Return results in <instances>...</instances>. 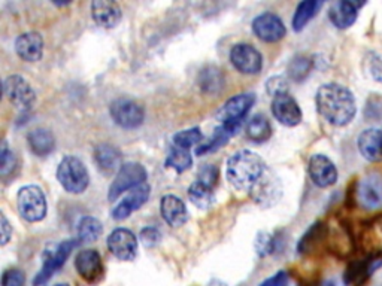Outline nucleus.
I'll return each instance as SVG.
<instances>
[{
	"mask_svg": "<svg viewBox=\"0 0 382 286\" xmlns=\"http://www.w3.org/2000/svg\"><path fill=\"white\" fill-rule=\"evenodd\" d=\"M315 102L320 115L336 127L348 125L357 112L353 93L334 82L318 88Z\"/></svg>",
	"mask_w": 382,
	"mask_h": 286,
	"instance_id": "f257e3e1",
	"label": "nucleus"
},
{
	"mask_svg": "<svg viewBox=\"0 0 382 286\" xmlns=\"http://www.w3.org/2000/svg\"><path fill=\"white\" fill-rule=\"evenodd\" d=\"M266 164L258 154L242 149L227 160L225 176L236 189L251 191L265 175Z\"/></svg>",
	"mask_w": 382,
	"mask_h": 286,
	"instance_id": "f03ea898",
	"label": "nucleus"
},
{
	"mask_svg": "<svg viewBox=\"0 0 382 286\" xmlns=\"http://www.w3.org/2000/svg\"><path fill=\"white\" fill-rule=\"evenodd\" d=\"M57 179L60 185L70 194H82L90 184V175L86 164L74 155H67L58 164Z\"/></svg>",
	"mask_w": 382,
	"mask_h": 286,
	"instance_id": "7ed1b4c3",
	"label": "nucleus"
},
{
	"mask_svg": "<svg viewBox=\"0 0 382 286\" xmlns=\"http://www.w3.org/2000/svg\"><path fill=\"white\" fill-rule=\"evenodd\" d=\"M78 240H66L58 245L50 246L45 249L44 252V264L41 271L36 274V278L33 279L34 286H42L48 280L53 278V274L65 266V262L70 257L72 250L78 245Z\"/></svg>",
	"mask_w": 382,
	"mask_h": 286,
	"instance_id": "20e7f679",
	"label": "nucleus"
},
{
	"mask_svg": "<svg viewBox=\"0 0 382 286\" xmlns=\"http://www.w3.org/2000/svg\"><path fill=\"white\" fill-rule=\"evenodd\" d=\"M17 207L26 221H42L46 214V198L44 191L36 185L22 186L17 194Z\"/></svg>",
	"mask_w": 382,
	"mask_h": 286,
	"instance_id": "39448f33",
	"label": "nucleus"
},
{
	"mask_svg": "<svg viewBox=\"0 0 382 286\" xmlns=\"http://www.w3.org/2000/svg\"><path fill=\"white\" fill-rule=\"evenodd\" d=\"M254 102H256L254 94L251 93L236 94L221 106V109L217 112V119L221 123V125L237 130L241 127L248 112L251 111Z\"/></svg>",
	"mask_w": 382,
	"mask_h": 286,
	"instance_id": "423d86ee",
	"label": "nucleus"
},
{
	"mask_svg": "<svg viewBox=\"0 0 382 286\" xmlns=\"http://www.w3.org/2000/svg\"><path fill=\"white\" fill-rule=\"evenodd\" d=\"M147 170L145 167L139 163H126L117 173L114 182L111 184L110 191H107V200L115 201L119 196L124 194L126 191L133 189L147 181Z\"/></svg>",
	"mask_w": 382,
	"mask_h": 286,
	"instance_id": "0eeeda50",
	"label": "nucleus"
},
{
	"mask_svg": "<svg viewBox=\"0 0 382 286\" xmlns=\"http://www.w3.org/2000/svg\"><path fill=\"white\" fill-rule=\"evenodd\" d=\"M110 114L114 123L123 128H138L143 124L145 111L143 107L131 99H117L110 106Z\"/></svg>",
	"mask_w": 382,
	"mask_h": 286,
	"instance_id": "6e6552de",
	"label": "nucleus"
},
{
	"mask_svg": "<svg viewBox=\"0 0 382 286\" xmlns=\"http://www.w3.org/2000/svg\"><path fill=\"white\" fill-rule=\"evenodd\" d=\"M5 97L18 107L20 111H27L36 102V93L30 83L20 75H11L4 81Z\"/></svg>",
	"mask_w": 382,
	"mask_h": 286,
	"instance_id": "1a4fd4ad",
	"label": "nucleus"
},
{
	"mask_svg": "<svg viewBox=\"0 0 382 286\" xmlns=\"http://www.w3.org/2000/svg\"><path fill=\"white\" fill-rule=\"evenodd\" d=\"M355 201L366 210L382 207V176L372 173L363 177L355 186Z\"/></svg>",
	"mask_w": 382,
	"mask_h": 286,
	"instance_id": "9d476101",
	"label": "nucleus"
},
{
	"mask_svg": "<svg viewBox=\"0 0 382 286\" xmlns=\"http://www.w3.org/2000/svg\"><path fill=\"white\" fill-rule=\"evenodd\" d=\"M230 62L244 75H257L263 69V55L257 48L248 43H237L232 48Z\"/></svg>",
	"mask_w": 382,
	"mask_h": 286,
	"instance_id": "9b49d317",
	"label": "nucleus"
},
{
	"mask_svg": "<svg viewBox=\"0 0 382 286\" xmlns=\"http://www.w3.org/2000/svg\"><path fill=\"white\" fill-rule=\"evenodd\" d=\"M107 249L119 261H131L138 255V238L127 229L114 230L106 240Z\"/></svg>",
	"mask_w": 382,
	"mask_h": 286,
	"instance_id": "f8f14e48",
	"label": "nucleus"
},
{
	"mask_svg": "<svg viewBox=\"0 0 382 286\" xmlns=\"http://www.w3.org/2000/svg\"><path fill=\"white\" fill-rule=\"evenodd\" d=\"M272 114L278 123L286 127H296L302 121V109L294 100L293 95L284 93L273 97L272 100Z\"/></svg>",
	"mask_w": 382,
	"mask_h": 286,
	"instance_id": "ddd939ff",
	"label": "nucleus"
},
{
	"mask_svg": "<svg viewBox=\"0 0 382 286\" xmlns=\"http://www.w3.org/2000/svg\"><path fill=\"white\" fill-rule=\"evenodd\" d=\"M253 32L260 41L269 43L279 42L286 34L282 20L277 14H272V12H265V14H260L254 18Z\"/></svg>",
	"mask_w": 382,
	"mask_h": 286,
	"instance_id": "4468645a",
	"label": "nucleus"
},
{
	"mask_svg": "<svg viewBox=\"0 0 382 286\" xmlns=\"http://www.w3.org/2000/svg\"><path fill=\"white\" fill-rule=\"evenodd\" d=\"M75 267L79 276L88 283H98L103 278V262L99 255L93 249H84L78 252L75 258Z\"/></svg>",
	"mask_w": 382,
	"mask_h": 286,
	"instance_id": "2eb2a0df",
	"label": "nucleus"
},
{
	"mask_svg": "<svg viewBox=\"0 0 382 286\" xmlns=\"http://www.w3.org/2000/svg\"><path fill=\"white\" fill-rule=\"evenodd\" d=\"M309 176L312 182L320 188H327L336 184L338 170L330 158L322 154H315L309 160Z\"/></svg>",
	"mask_w": 382,
	"mask_h": 286,
	"instance_id": "dca6fc26",
	"label": "nucleus"
},
{
	"mask_svg": "<svg viewBox=\"0 0 382 286\" xmlns=\"http://www.w3.org/2000/svg\"><path fill=\"white\" fill-rule=\"evenodd\" d=\"M151 194V188L145 182L133 189H130L127 196L118 203V205L112 209V218L115 221H123L129 218L135 210L140 209L148 201Z\"/></svg>",
	"mask_w": 382,
	"mask_h": 286,
	"instance_id": "f3484780",
	"label": "nucleus"
},
{
	"mask_svg": "<svg viewBox=\"0 0 382 286\" xmlns=\"http://www.w3.org/2000/svg\"><path fill=\"white\" fill-rule=\"evenodd\" d=\"M15 51L24 62H39L44 55V39L39 33L27 32L20 34L15 41Z\"/></svg>",
	"mask_w": 382,
	"mask_h": 286,
	"instance_id": "a211bd4d",
	"label": "nucleus"
},
{
	"mask_svg": "<svg viewBox=\"0 0 382 286\" xmlns=\"http://www.w3.org/2000/svg\"><path fill=\"white\" fill-rule=\"evenodd\" d=\"M94 163L103 176H111L121 169V154L111 143H100L94 149Z\"/></svg>",
	"mask_w": 382,
	"mask_h": 286,
	"instance_id": "6ab92c4d",
	"label": "nucleus"
},
{
	"mask_svg": "<svg viewBox=\"0 0 382 286\" xmlns=\"http://www.w3.org/2000/svg\"><path fill=\"white\" fill-rule=\"evenodd\" d=\"M91 17L98 26L112 29L121 21V8L112 0H96L91 4Z\"/></svg>",
	"mask_w": 382,
	"mask_h": 286,
	"instance_id": "aec40b11",
	"label": "nucleus"
},
{
	"mask_svg": "<svg viewBox=\"0 0 382 286\" xmlns=\"http://www.w3.org/2000/svg\"><path fill=\"white\" fill-rule=\"evenodd\" d=\"M253 198L261 206H272L277 205V201L281 196V185L277 177H273L269 172L263 175V177L251 189Z\"/></svg>",
	"mask_w": 382,
	"mask_h": 286,
	"instance_id": "412c9836",
	"label": "nucleus"
},
{
	"mask_svg": "<svg viewBox=\"0 0 382 286\" xmlns=\"http://www.w3.org/2000/svg\"><path fill=\"white\" fill-rule=\"evenodd\" d=\"M160 212L166 224H169L173 229L183 226L188 219V212L184 201L172 194H167L162 198Z\"/></svg>",
	"mask_w": 382,
	"mask_h": 286,
	"instance_id": "4be33fe9",
	"label": "nucleus"
},
{
	"mask_svg": "<svg viewBox=\"0 0 382 286\" xmlns=\"http://www.w3.org/2000/svg\"><path fill=\"white\" fill-rule=\"evenodd\" d=\"M362 4L350 2V0H339L333 4L329 11V18L334 27L338 29H348L355 22L358 17V8Z\"/></svg>",
	"mask_w": 382,
	"mask_h": 286,
	"instance_id": "5701e85b",
	"label": "nucleus"
},
{
	"mask_svg": "<svg viewBox=\"0 0 382 286\" xmlns=\"http://www.w3.org/2000/svg\"><path fill=\"white\" fill-rule=\"evenodd\" d=\"M358 151L372 163L382 161V130L369 128L358 136Z\"/></svg>",
	"mask_w": 382,
	"mask_h": 286,
	"instance_id": "b1692460",
	"label": "nucleus"
},
{
	"mask_svg": "<svg viewBox=\"0 0 382 286\" xmlns=\"http://www.w3.org/2000/svg\"><path fill=\"white\" fill-rule=\"evenodd\" d=\"M27 143L30 151L38 155V157H46L55 148V137L50 130L46 128H34L29 131Z\"/></svg>",
	"mask_w": 382,
	"mask_h": 286,
	"instance_id": "393cba45",
	"label": "nucleus"
},
{
	"mask_svg": "<svg viewBox=\"0 0 382 286\" xmlns=\"http://www.w3.org/2000/svg\"><path fill=\"white\" fill-rule=\"evenodd\" d=\"M197 83L203 93L206 94H218L224 88V75L223 72L215 66H206L199 72Z\"/></svg>",
	"mask_w": 382,
	"mask_h": 286,
	"instance_id": "a878e982",
	"label": "nucleus"
},
{
	"mask_svg": "<svg viewBox=\"0 0 382 286\" xmlns=\"http://www.w3.org/2000/svg\"><path fill=\"white\" fill-rule=\"evenodd\" d=\"M246 136L254 143H265L272 136V127L266 116L254 115L246 124Z\"/></svg>",
	"mask_w": 382,
	"mask_h": 286,
	"instance_id": "bb28decb",
	"label": "nucleus"
},
{
	"mask_svg": "<svg viewBox=\"0 0 382 286\" xmlns=\"http://www.w3.org/2000/svg\"><path fill=\"white\" fill-rule=\"evenodd\" d=\"M236 133V130L233 128H229L225 125H220L213 130L212 136L205 142V143H200V145L197 147L196 149V154L197 155H205L208 152H213L220 149L221 147H224L227 142L230 140V137Z\"/></svg>",
	"mask_w": 382,
	"mask_h": 286,
	"instance_id": "cd10ccee",
	"label": "nucleus"
},
{
	"mask_svg": "<svg viewBox=\"0 0 382 286\" xmlns=\"http://www.w3.org/2000/svg\"><path fill=\"white\" fill-rule=\"evenodd\" d=\"M321 6L322 2H317V0H305V2L298 4L293 17L294 32H302L306 27V24L317 15Z\"/></svg>",
	"mask_w": 382,
	"mask_h": 286,
	"instance_id": "c85d7f7f",
	"label": "nucleus"
},
{
	"mask_svg": "<svg viewBox=\"0 0 382 286\" xmlns=\"http://www.w3.org/2000/svg\"><path fill=\"white\" fill-rule=\"evenodd\" d=\"M103 233L102 222L94 217H84L78 224V242L93 243L99 240Z\"/></svg>",
	"mask_w": 382,
	"mask_h": 286,
	"instance_id": "c756f323",
	"label": "nucleus"
},
{
	"mask_svg": "<svg viewBox=\"0 0 382 286\" xmlns=\"http://www.w3.org/2000/svg\"><path fill=\"white\" fill-rule=\"evenodd\" d=\"M188 197L191 203L199 209H208L213 205V191L211 186L200 181L191 184L188 188Z\"/></svg>",
	"mask_w": 382,
	"mask_h": 286,
	"instance_id": "7c9ffc66",
	"label": "nucleus"
},
{
	"mask_svg": "<svg viewBox=\"0 0 382 286\" xmlns=\"http://www.w3.org/2000/svg\"><path fill=\"white\" fill-rule=\"evenodd\" d=\"M193 165V157L187 149L172 147L169 151V155L166 158V167H171V169L176 170L178 173H183L188 170L190 167Z\"/></svg>",
	"mask_w": 382,
	"mask_h": 286,
	"instance_id": "2f4dec72",
	"label": "nucleus"
},
{
	"mask_svg": "<svg viewBox=\"0 0 382 286\" xmlns=\"http://www.w3.org/2000/svg\"><path fill=\"white\" fill-rule=\"evenodd\" d=\"M310 70H312V60L305 55H297L286 67V74H289L291 81L302 82L309 76Z\"/></svg>",
	"mask_w": 382,
	"mask_h": 286,
	"instance_id": "473e14b6",
	"label": "nucleus"
},
{
	"mask_svg": "<svg viewBox=\"0 0 382 286\" xmlns=\"http://www.w3.org/2000/svg\"><path fill=\"white\" fill-rule=\"evenodd\" d=\"M327 236V229L324 226V224L317 222L314 224L310 229L306 231V234L302 237L301 243H298L297 249L301 254L305 252H310V249H312L320 240H322Z\"/></svg>",
	"mask_w": 382,
	"mask_h": 286,
	"instance_id": "72a5a7b5",
	"label": "nucleus"
},
{
	"mask_svg": "<svg viewBox=\"0 0 382 286\" xmlns=\"http://www.w3.org/2000/svg\"><path fill=\"white\" fill-rule=\"evenodd\" d=\"M202 140H203V135L199 127L187 128L183 131H178V133L173 136V147L188 151L191 147L199 145Z\"/></svg>",
	"mask_w": 382,
	"mask_h": 286,
	"instance_id": "f704fd0d",
	"label": "nucleus"
},
{
	"mask_svg": "<svg viewBox=\"0 0 382 286\" xmlns=\"http://www.w3.org/2000/svg\"><path fill=\"white\" fill-rule=\"evenodd\" d=\"M363 240L369 242L370 246L378 249V254H382V218H378L374 222H370V225H367Z\"/></svg>",
	"mask_w": 382,
	"mask_h": 286,
	"instance_id": "c9c22d12",
	"label": "nucleus"
},
{
	"mask_svg": "<svg viewBox=\"0 0 382 286\" xmlns=\"http://www.w3.org/2000/svg\"><path fill=\"white\" fill-rule=\"evenodd\" d=\"M15 155L8 148V143L4 140L2 149H0V175L8 176L15 169Z\"/></svg>",
	"mask_w": 382,
	"mask_h": 286,
	"instance_id": "e433bc0d",
	"label": "nucleus"
},
{
	"mask_svg": "<svg viewBox=\"0 0 382 286\" xmlns=\"http://www.w3.org/2000/svg\"><path fill=\"white\" fill-rule=\"evenodd\" d=\"M277 242L278 238L268 234V233H260L257 242H256V249L260 257H266L275 252V249H277Z\"/></svg>",
	"mask_w": 382,
	"mask_h": 286,
	"instance_id": "4c0bfd02",
	"label": "nucleus"
},
{
	"mask_svg": "<svg viewBox=\"0 0 382 286\" xmlns=\"http://www.w3.org/2000/svg\"><path fill=\"white\" fill-rule=\"evenodd\" d=\"M266 91L272 95V97H277V95L289 91V82H286L284 76H272L266 82Z\"/></svg>",
	"mask_w": 382,
	"mask_h": 286,
	"instance_id": "58836bf2",
	"label": "nucleus"
},
{
	"mask_svg": "<svg viewBox=\"0 0 382 286\" xmlns=\"http://www.w3.org/2000/svg\"><path fill=\"white\" fill-rule=\"evenodd\" d=\"M26 276L20 268H9L2 276V286H24Z\"/></svg>",
	"mask_w": 382,
	"mask_h": 286,
	"instance_id": "ea45409f",
	"label": "nucleus"
},
{
	"mask_svg": "<svg viewBox=\"0 0 382 286\" xmlns=\"http://www.w3.org/2000/svg\"><path fill=\"white\" fill-rule=\"evenodd\" d=\"M217 177H218V170L215 165H205L199 172V181L211 188H213V185L217 184Z\"/></svg>",
	"mask_w": 382,
	"mask_h": 286,
	"instance_id": "a19ab883",
	"label": "nucleus"
},
{
	"mask_svg": "<svg viewBox=\"0 0 382 286\" xmlns=\"http://www.w3.org/2000/svg\"><path fill=\"white\" fill-rule=\"evenodd\" d=\"M369 72L376 82L382 83V55L381 54H370Z\"/></svg>",
	"mask_w": 382,
	"mask_h": 286,
	"instance_id": "79ce46f5",
	"label": "nucleus"
},
{
	"mask_svg": "<svg viewBox=\"0 0 382 286\" xmlns=\"http://www.w3.org/2000/svg\"><path fill=\"white\" fill-rule=\"evenodd\" d=\"M160 231L157 229H154V226H147V229H143L140 231V238L142 242L145 243L147 246H152L155 243H159L160 240Z\"/></svg>",
	"mask_w": 382,
	"mask_h": 286,
	"instance_id": "37998d69",
	"label": "nucleus"
},
{
	"mask_svg": "<svg viewBox=\"0 0 382 286\" xmlns=\"http://www.w3.org/2000/svg\"><path fill=\"white\" fill-rule=\"evenodd\" d=\"M260 286H289V274L285 271H278L275 276L263 282Z\"/></svg>",
	"mask_w": 382,
	"mask_h": 286,
	"instance_id": "c03bdc74",
	"label": "nucleus"
},
{
	"mask_svg": "<svg viewBox=\"0 0 382 286\" xmlns=\"http://www.w3.org/2000/svg\"><path fill=\"white\" fill-rule=\"evenodd\" d=\"M0 231H2V240H0V243H2V246H5L12 236V226L9 221L6 219L5 213H0Z\"/></svg>",
	"mask_w": 382,
	"mask_h": 286,
	"instance_id": "a18cd8bd",
	"label": "nucleus"
},
{
	"mask_svg": "<svg viewBox=\"0 0 382 286\" xmlns=\"http://www.w3.org/2000/svg\"><path fill=\"white\" fill-rule=\"evenodd\" d=\"M208 286H227V283H224L223 280H218V279H213L209 282Z\"/></svg>",
	"mask_w": 382,
	"mask_h": 286,
	"instance_id": "49530a36",
	"label": "nucleus"
},
{
	"mask_svg": "<svg viewBox=\"0 0 382 286\" xmlns=\"http://www.w3.org/2000/svg\"><path fill=\"white\" fill-rule=\"evenodd\" d=\"M55 286H69V285H66V283H60V285H55Z\"/></svg>",
	"mask_w": 382,
	"mask_h": 286,
	"instance_id": "de8ad7c7",
	"label": "nucleus"
}]
</instances>
